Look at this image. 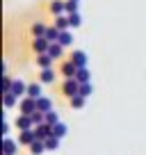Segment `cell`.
<instances>
[{"mask_svg":"<svg viewBox=\"0 0 146 155\" xmlns=\"http://www.w3.org/2000/svg\"><path fill=\"white\" fill-rule=\"evenodd\" d=\"M78 0H66V14H75L78 12Z\"/></svg>","mask_w":146,"mask_h":155,"instance_id":"4dcf8cb0","label":"cell"},{"mask_svg":"<svg viewBox=\"0 0 146 155\" xmlns=\"http://www.w3.org/2000/svg\"><path fill=\"white\" fill-rule=\"evenodd\" d=\"M62 94L68 96V98H73L75 94H80V82L75 80V78H66L64 84H62Z\"/></svg>","mask_w":146,"mask_h":155,"instance_id":"6da1fadb","label":"cell"},{"mask_svg":"<svg viewBox=\"0 0 146 155\" xmlns=\"http://www.w3.org/2000/svg\"><path fill=\"white\" fill-rule=\"evenodd\" d=\"M68 23H71V28H80L82 18H80V14H78V12H75V14H68Z\"/></svg>","mask_w":146,"mask_h":155,"instance_id":"f1b7e54d","label":"cell"},{"mask_svg":"<svg viewBox=\"0 0 146 155\" xmlns=\"http://www.w3.org/2000/svg\"><path fill=\"white\" fill-rule=\"evenodd\" d=\"M46 123H50V126H55V123H59V114L55 110L46 112Z\"/></svg>","mask_w":146,"mask_h":155,"instance_id":"484cf974","label":"cell"},{"mask_svg":"<svg viewBox=\"0 0 146 155\" xmlns=\"http://www.w3.org/2000/svg\"><path fill=\"white\" fill-rule=\"evenodd\" d=\"M59 44L66 48V46H71L73 44V34L68 32V30H64V32H59Z\"/></svg>","mask_w":146,"mask_h":155,"instance_id":"7402d4cb","label":"cell"},{"mask_svg":"<svg viewBox=\"0 0 146 155\" xmlns=\"http://www.w3.org/2000/svg\"><path fill=\"white\" fill-rule=\"evenodd\" d=\"M48 55H53L55 59H57V57H62V55H64V46L59 44V41H53V44L48 46Z\"/></svg>","mask_w":146,"mask_h":155,"instance_id":"9a60e30c","label":"cell"},{"mask_svg":"<svg viewBox=\"0 0 146 155\" xmlns=\"http://www.w3.org/2000/svg\"><path fill=\"white\" fill-rule=\"evenodd\" d=\"M34 139H37V130H34V128H30V130H21V135H18V144H23V146H30Z\"/></svg>","mask_w":146,"mask_h":155,"instance_id":"277c9868","label":"cell"},{"mask_svg":"<svg viewBox=\"0 0 146 155\" xmlns=\"http://www.w3.org/2000/svg\"><path fill=\"white\" fill-rule=\"evenodd\" d=\"M46 30H48V28H46V25H41V23H34V25H32V34H34V37H44Z\"/></svg>","mask_w":146,"mask_h":155,"instance_id":"83f0119b","label":"cell"},{"mask_svg":"<svg viewBox=\"0 0 146 155\" xmlns=\"http://www.w3.org/2000/svg\"><path fill=\"white\" fill-rule=\"evenodd\" d=\"M55 28H57V30H62V32H64V30H68V28H71V23H68V16L59 14L57 18H55Z\"/></svg>","mask_w":146,"mask_h":155,"instance_id":"ac0fdd59","label":"cell"},{"mask_svg":"<svg viewBox=\"0 0 146 155\" xmlns=\"http://www.w3.org/2000/svg\"><path fill=\"white\" fill-rule=\"evenodd\" d=\"M46 148H48V150H57L59 148V137H48V139H46Z\"/></svg>","mask_w":146,"mask_h":155,"instance_id":"d4e9b609","label":"cell"},{"mask_svg":"<svg viewBox=\"0 0 146 155\" xmlns=\"http://www.w3.org/2000/svg\"><path fill=\"white\" fill-rule=\"evenodd\" d=\"M91 91H94V87H91V82H82L80 84V94H82V96H91Z\"/></svg>","mask_w":146,"mask_h":155,"instance_id":"f546056e","label":"cell"},{"mask_svg":"<svg viewBox=\"0 0 146 155\" xmlns=\"http://www.w3.org/2000/svg\"><path fill=\"white\" fill-rule=\"evenodd\" d=\"M16 128H18V130H30V128H34L32 116H30V114H18V119H16Z\"/></svg>","mask_w":146,"mask_h":155,"instance_id":"8992f818","label":"cell"},{"mask_svg":"<svg viewBox=\"0 0 146 155\" xmlns=\"http://www.w3.org/2000/svg\"><path fill=\"white\" fill-rule=\"evenodd\" d=\"M53 62H55V57H53V55H48V53H41L39 57H37V66H39V68H50V66H53Z\"/></svg>","mask_w":146,"mask_h":155,"instance_id":"ba28073f","label":"cell"},{"mask_svg":"<svg viewBox=\"0 0 146 155\" xmlns=\"http://www.w3.org/2000/svg\"><path fill=\"white\" fill-rule=\"evenodd\" d=\"M30 116H32V123H34V126H39V123H44V121H46V114H44V112H39V110L32 112Z\"/></svg>","mask_w":146,"mask_h":155,"instance_id":"4316f807","label":"cell"},{"mask_svg":"<svg viewBox=\"0 0 146 155\" xmlns=\"http://www.w3.org/2000/svg\"><path fill=\"white\" fill-rule=\"evenodd\" d=\"M25 96L39 98V96H41V84H39V82H32V84H28V94H25Z\"/></svg>","mask_w":146,"mask_h":155,"instance_id":"44dd1931","label":"cell"},{"mask_svg":"<svg viewBox=\"0 0 146 155\" xmlns=\"http://www.w3.org/2000/svg\"><path fill=\"white\" fill-rule=\"evenodd\" d=\"M59 32H62V30H57V28L53 25V28H48V30H46V34H44V37L48 39L50 44H53V41H59Z\"/></svg>","mask_w":146,"mask_h":155,"instance_id":"ffe728a7","label":"cell"},{"mask_svg":"<svg viewBox=\"0 0 146 155\" xmlns=\"http://www.w3.org/2000/svg\"><path fill=\"white\" fill-rule=\"evenodd\" d=\"M78 2H80V0H78Z\"/></svg>","mask_w":146,"mask_h":155,"instance_id":"836d02e7","label":"cell"},{"mask_svg":"<svg viewBox=\"0 0 146 155\" xmlns=\"http://www.w3.org/2000/svg\"><path fill=\"white\" fill-rule=\"evenodd\" d=\"M12 84H14V80L5 75V80H2V89H5V91H12Z\"/></svg>","mask_w":146,"mask_h":155,"instance_id":"1f68e13d","label":"cell"},{"mask_svg":"<svg viewBox=\"0 0 146 155\" xmlns=\"http://www.w3.org/2000/svg\"><path fill=\"white\" fill-rule=\"evenodd\" d=\"M71 62L75 64V66H87V53L85 50H73V55H71Z\"/></svg>","mask_w":146,"mask_h":155,"instance_id":"52a82bcc","label":"cell"},{"mask_svg":"<svg viewBox=\"0 0 146 155\" xmlns=\"http://www.w3.org/2000/svg\"><path fill=\"white\" fill-rule=\"evenodd\" d=\"M75 71H78V66H75L71 59L62 64V75H64V78H75Z\"/></svg>","mask_w":146,"mask_h":155,"instance_id":"7c38bea8","label":"cell"},{"mask_svg":"<svg viewBox=\"0 0 146 155\" xmlns=\"http://www.w3.org/2000/svg\"><path fill=\"white\" fill-rule=\"evenodd\" d=\"M48 46H50V41L46 37H37L32 41V48L37 50V55H41V53H48Z\"/></svg>","mask_w":146,"mask_h":155,"instance_id":"5b68a950","label":"cell"},{"mask_svg":"<svg viewBox=\"0 0 146 155\" xmlns=\"http://www.w3.org/2000/svg\"><path fill=\"white\" fill-rule=\"evenodd\" d=\"M18 110H21V114H32V112H37V98H32V96L21 98Z\"/></svg>","mask_w":146,"mask_h":155,"instance_id":"7a4b0ae2","label":"cell"},{"mask_svg":"<svg viewBox=\"0 0 146 155\" xmlns=\"http://www.w3.org/2000/svg\"><path fill=\"white\" fill-rule=\"evenodd\" d=\"M12 91L16 94V96H25V94H28V84L23 82V80H14V84H12Z\"/></svg>","mask_w":146,"mask_h":155,"instance_id":"5bb4252c","label":"cell"},{"mask_svg":"<svg viewBox=\"0 0 146 155\" xmlns=\"http://www.w3.org/2000/svg\"><path fill=\"white\" fill-rule=\"evenodd\" d=\"M50 12H53L55 16L64 14V12H66V0H53V2H50Z\"/></svg>","mask_w":146,"mask_h":155,"instance_id":"4fadbf2b","label":"cell"},{"mask_svg":"<svg viewBox=\"0 0 146 155\" xmlns=\"http://www.w3.org/2000/svg\"><path fill=\"white\" fill-rule=\"evenodd\" d=\"M7 132H9V123H7V121H2V135L7 137Z\"/></svg>","mask_w":146,"mask_h":155,"instance_id":"d6a6232c","label":"cell"},{"mask_svg":"<svg viewBox=\"0 0 146 155\" xmlns=\"http://www.w3.org/2000/svg\"><path fill=\"white\" fill-rule=\"evenodd\" d=\"M2 150H5V155H16V141L9 139V137H5V144H2Z\"/></svg>","mask_w":146,"mask_h":155,"instance_id":"e0dca14e","label":"cell"},{"mask_svg":"<svg viewBox=\"0 0 146 155\" xmlns=\"http://www.w3.org/2000/svg\"><path fill=\"white\" fill-rule=\"evenodd\" d=\"M66 132H68V128L64 126V123H55V126H53V135L59 137V139H62V137H66Z\"/></svg>","mask_w":146,"mask_h":155,"instance_id":"603a6c76","label":"cell"},{"mask_svg":"<svg viewBox=\"0 0 146 155\" xmlns=\"http://www.w3.org/2000/svg\"><path fill=\"white\" fill-rule=\"evenodd\" d=\"M41 82L44 84H50V82H55V71H53V66L50 68H41Z\"/></svg>","mask_w":146,"mask_h":155,"instance_id":"2e32d148","label":"cell"},{"mask_svg":"<svg viewBox=\"0 0 146 155\" xmlns=\"http://www.w3.org/2000/svg\"><path fill=\"white\" fill-rule=\"evenodd\" d=\"M75 80H78L80 84H82V82H91V73H89V68L87 66H80L78 71H75Z\"/></svg>","mask_w":146,"mask_h":155,"instance_id":"30bf717a","label":"cell"},{"mask_svg":"<svg viewBox=\"0 0 146 155\" xmlns=\"http://www.w3.org/2000/svg\"><path fill=\"white\" fill-rule=\"evenodd\" d=\"M16 101H18V96H16L14 91H5V107H7V110H9V107H14Z\"/></svg>","mask_w":146,"mask_h":155,"instance_id":"cb8c5ba5","label":"cell"},{"mask_svg":"<svg viewBox=\"0 0 146 155\" xmlns=\"http://www.w3.org/2000/svg\"><path fill=\"white\" fill-rule=\"evenodd\" d=\"M85 103H87V96H82V94H75V96L71 98V105L75 107V110H82Z\"/></svg>","mask_w":146,"mask_h":155,"instance_id":"d6986e66","label":"cell"},{"mask_svg":"<svg viewBox=\"0 0 146 155\" xmlns=\"http://www.w3.org/2000/svg\"><path fill=\"white\" fill-rule=\"evenodd\" d=\"M28 148H30V153H32V155H41L44 150H48V148H46V141H41V139H34Z\"/></svg>","mask_w":146,"mask_h":155,"instance_id":"8fae6325","label":"cell"},{"mask_svg":"<svg viewBox=\"0 0 146 155\" xmlns=\"http://www.w3.org/2000/svg\"><path fill=\"white\" fill-rule=\"evenodd\" d=\"M37 110L44 112V114H46V112H50V110H53V101L46 98V96H39V98H37Z\"/></svg>","mask_w":146,"mask_h":155,"instance_id":"9c48e42d","label":"cell"},{"mask_svg":"<svg viewBox=\"0 0 146 155\" xmlns=\"http://www.w3.org/2000/svg\"><path fill=\"white\" fill-rule=\"evenodd\" d=\"M34 130H37V139H41V141H46L48 137H53V126L50 123H39V126H34Z\"/></svg>","mask_w":146,"mask_h":155,"instance_id":"3957f363","label":"cell"}]
</instances>
